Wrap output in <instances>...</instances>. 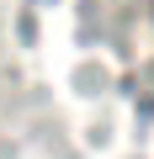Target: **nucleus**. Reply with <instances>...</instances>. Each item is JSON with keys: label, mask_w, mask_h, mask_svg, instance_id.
<instances>
[]
</instances>
